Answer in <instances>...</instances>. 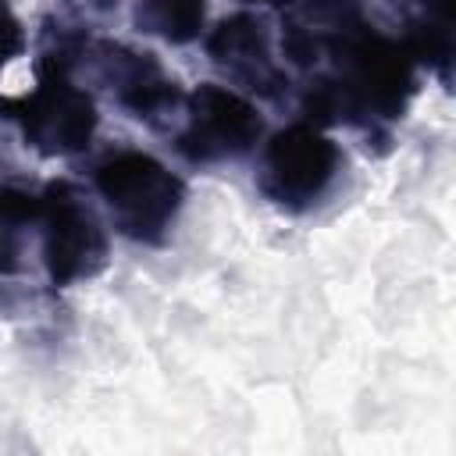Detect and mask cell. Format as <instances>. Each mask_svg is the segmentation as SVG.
I'll return each instance as SVG.
<instances>
[{"mask_svg": "<svg viewBox=\"0 0 456 456\" xmlns=\"http://www.w3.org/2000/svg\"><path fill=\"white\" fill-rule=\"evenodd\" d=\"M260 142L264 118L246 93L221 82H200L192 93H185L182 128L175 135V150L182 160L214 167L249 157Z\"/></svg>", "mask_w": 456, "mask_h": 456, "instance_id": "obj_6", "label": "cell"}, {"mask_svg": "<svg viewBox=\"0 0 456 456\" xmlns=\"http://www.w3.org/2000/svg\"><path fill=\"white\" fill-rule=\"evenodd\" d=\"M132 21L142 36L189 46L207 32V0H135Z\"/></svg>", "mask_w": 456, "mask_h": 456, "instance_id": "obj_10", "label": "cell"}, {"mask_svg": "<svg viewBox=\"0 0 456 456\" xmlns=\"http://www.w3.org/2000/svg\"><path fill=\"white\" fill-rule=\"evenodd\" d=\"M93 189L114 232L139 246H160L185 207V182L146 150L103 157L93 171Z\"/></svg>", "mask_w": 456, "mask_h": 456, "instance_id": "obj_3", "label": "cell"}, {"mask_svg": "<svg viewBox=\"0 0 456 456\" xmlns=\"http://www.w3.org/2000/svg\"><path fill=\"white\" fill-rule=\"evenodd\" d=\"M342 164V146L321 125L292 121L260 142L256 189L271 207L285 214H306L335 189Z\"/></svg>", "mask_w": 456, "mask_h": 456, "instance_id": "obj_4", "label": "cell"}, {"mask_svg": "<svg viewBox=\"0 0 456 456\" xmlns=\"http://www.w3.org/2000/svg\"><path fill=\"white\" fill-rule=\"evenodd\" d=\"M403 46L410 50L417 68H428L442 82H449V64H452V0H420V11L406 21Z\"/></svg>", "mask_w": 456, "mask_h": 456, "instance_id": "obj_9", "label": "cell"}, {"mask_svg": "<svg viewBox=\"0 0 456 456\" xmlns=\"http://www.w3.org/2000/svg\"><path fill=\"white\" fill-rule=\"evenodd\" d=\"M39 224V192L0 189V278H11L25 267L28 242Z\"/></svg>", "mask_w": 456, "mask_h": 456, "instance_id": "obj_11", "label": "cell"}, {"mask_svg": "<svg viewBox=\"0 0 456 456\" xmlns=\"http://www.w3.org/2000/svg\"><path fill=\"white\" fill-rule=\"evenodd\" d=\"M203 50L217 71L235 82L232 89L260 100H281L289 93V71L278 64L274 36L264 14L235 11L203 32Z\"/></svg>", "mask_w": 456, "mask_h": 456, "instance_id": "obj_8", "label": "cell"}, {"mask_svg": "<svg viewBox=\"0 0 456 456\" xmlns=\"http://www.w3.org/2000/svg\"><path fill=\"white\" fill-rule=\"evenodd\" d=\"M28 46V32L18 18V11L11 7V0H0V71L11 68Z\"/></svg>", "mask_w": 456, "mask_h": 456, "instance_id": "obj_12", "label": "cell"}, {"mask_svg": "<svg viewBox=\"0 0 456 456\" xmlns=\"http://www.w3.org/2000/svg\"><path fill=\"white\" fill-rule=\"evenodd\" d=\"M0 118L11 121L39 157H78L100 128L96 100L75 82V68L57 57H36V86L0 96Z\"/></svg>", "mask_w": 456, "mask_h": 456, "instance_id": "obj_2", "label": "cell"}, {"mask_svg": "<svg viewBox=\"0 0 456 456\" xmlns=\"http://www.w3.org/2000/svg\"><path fill=\"white\" fill-rule=\"evenodd\" d=\"M82 4H86L89 11H100V14H107V11H114L121 0H82Z\"/></svg>", "mask_w": 456, "mask_h": 456, "instance_id": "obj_13", "label": "cell"}, {"mask_svg": "<svg viewBox=\"0 0 456 456\" xmlns=\"http://www.w3.org/2000/svg\"><path fill=\"white\" fill-rule=\"evenodd\" d=\"M36 232H39V256L50 285L71 289L107 271V260H110L107 228L71 182L64 178L46 182V189L39 192Z\"/></svg>", "mask_w": 456, "mask_h": 456, "instance_id": "obj_5", "label": "cell"}, {"mask_svg": "<svg viewBox=\"0 0 456 456\" xmlns=\"http://www.w3.org/2000/svg\"><path fill=\"white\" fill-rule=\"evenodd\" d=\"M242 4H271V7H292L296 0H242Z\"/></svg>", "mask_w": 456, "mask_h": 456, "instance_id": "obj_14", "label": "cell"}, {"mask_svg": "<svg viewBox=\"0 0 456 456\" xmlns=\"http://www.w3.org/2000/svg\"><path fill=\"white\" fill-rule=\"evenodd\" d=\"M328 75H314L303 89L306 121L353 125L363 132H381L388 121H403L417 96V64L403 39L378 32L363 14L324 28Z\"/></svg>", "mask_w": 456, "mask_h": 456, "instance_id": "obj_1", "label": "cell"}, {"mask_svg": "<svg viewBox=\"0 0 456 456\" xmlns=\"http://www.w3.org/2000/svg\"><path fill=\"white\" fill-rule=\"evenodd\" d=\"M78 61L89 64L93 78L135 121L164 125L185 103L178 78L160 64L153 50H139L118 39H89Z\"/></svg>", "mask_w": 456, "mask_h": 456, "instance_id": "obj_7", "label": "cell"}]
</instances>
